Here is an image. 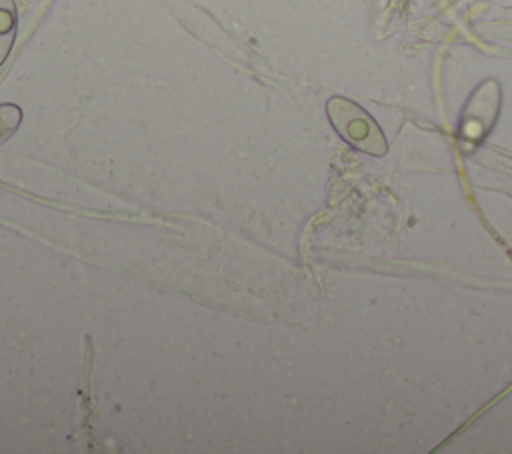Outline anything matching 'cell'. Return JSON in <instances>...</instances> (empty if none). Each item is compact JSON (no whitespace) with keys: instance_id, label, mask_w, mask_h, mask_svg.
Segmentation results:
<instances>
[{"instance_id":"277c9868","label":"cell","mask_w":512,"mask_h":454,"mask_svg":"<svg viewBox=\"0 0 512 454\" xmlns=\"http://www.w3.org/2000/svg\"><path fill=\"white\" fill-rule=\"evenodd\" d=\"M22 122V110L16 104H0V144L8 140Z\"/></svg>"},{"instance_id":"3957f363","label":"cell","mask_w":512,"mask_h":454,"mask_svg":"<svg viewBox=\"0 0 512 454\" xmlns=\"http://www.w3.org/2000/svg\"><path fill=\"white\" fill-rule=\"evenodd\" d=\"M16 4L14 0H0V66L8 58L16 38Z\"/></svg>"},{"instance_id":"7a4b0ae2","label":"cell","mask_w":512,"mask_h":454,"mask_svg":"<svg viewBox=\"0 0 512 454\" xmlns=\"http://www.w3.org/2000/svg\"><path fill=\"white\" fill-rule=\"evenodd\" d=\"M500 88L494 80H486L468 100L462 112V134L470 140H480L498 118Z\"/></svg>"},{"instance_id":"6da1fadb","label":"cell","mask_w":512,"mask_h":454,"mask_svg":"<svg viewBox=\"0 0 512 454\" xmlns=\"http://www.w3.org/2000/svg\"><path fill=\"white\" fill-rule=\"evenodd\" d=\"M326 114L330 124L352 148L370 156H384L388 142L376 120L356 102L344 96H332L326 102Z\"/></svg>"}]
</instances>
